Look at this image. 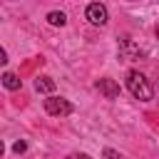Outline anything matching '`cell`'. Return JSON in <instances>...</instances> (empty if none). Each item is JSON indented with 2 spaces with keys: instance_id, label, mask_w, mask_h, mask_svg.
<instances>
[{
  "instance_id": "6da1fadb",
  "label": "cell",
  "mask_w": 159,
  "mask_h": 159,
  "mask_svg": "<svg viewBox=\"0 0 159 159\" xmlns=\"http://www.w3.org/2000/svg\"><path fill=\"white\" fill-rule=\"evenodd\" d=\"M127 87H129V92L137 97V99H142V102H149L152 97H154V89H152V84L147 82V77L142 75V72H127Z\"/></svg>"
},
{
  "instance_id": "7a4b0ae2",
  "label": "cell",
  "mask_w": 159,
  "mask_h": 159,
  "mask_svg": "<svg viewBox=\"0 0 159 159\" xmlns=\"http://www.w3.org/2000/svg\"><path fill=\"white\" fill-rule=\"evenodd\" d=\"M45 112L47 114H52V117H67V114H72V104L65 99V97H47L45 99Z\"/></svg>"
},
{
  "instance_id": "3957f363",
  "label": "cell",
  "mask_w": 159,
  "mask_h": 159,
  "mask_svg": "<svg viewBox=\"0 0 159 159\" xmlns=\"http://www.w3.org/2000/svg\"><path fill=\"white\" fill-rule=\"evenodd\" d=\"M87 20H89L92 25H104V22H107V7H104L102 2L87 5Z\"/></svg>"
},
{
  "instance_id": "277c9868",
  "label": "cell",
  "mask_w": 159,
  "mask_h": 159,
  "mask_svg": "<svg viewBox=\"0 0 159 159\" xmlns=\"http://www.w3.org/2000/svg\"><path fill=\"white\" fill-rule=\"evenodd\" d=\"M97 89H99L107 99H117V97H119V84H117L112 77H102V80L97 82Z\"/></svg>"
},
{
  "instance_id": "5b68a950",
  "label": "cell",
  "mask_w": 159,
  "mask_h": 159,
  "mask_svg": "<svg viewBox=\"0 0 159 159\" xmlns=\"http://www.w3.org/2000/svg\"><path fill=\"white\" fill-rule=\"evenodd\" d=\"M119 55L122 57H127V60H132V57H139V47L129 40V37H124L122 42H119Z\"/></svg>"
},
{
  "instance_id": "8992f818",
  "label": "cell",
  "mask_w": 159,
  "mask_h": 159,
  "mask_svg": "<svg viewBox=\"0 0 159 159\" xmlns=\"http://www.w3.org/2000/svg\"><path fill=\"white\" fill-rule=\"evenodd\" d=\"M35 89L42 92V94H50V97H52V92H55V80L47 77V75H42V77L35 80Z\"/></svg>"
},
{
  "instance_id": "52a82bcc",
  "label": "cell",
  "mask_w": 159,
  "mask_h": 159,
  "mask_svg": "<svg viewBox=\"0 0 159 159\" xmlns=\"http://www.w3.org/2000/svg\"><path fill=\"white\" fill-rule=\"evenodd\" d=\"M2 84H5V89H20V80L12 72H5L2 75Z\"/></svg>"
},
{
  "instance_id": "ba28073f",
  "label": "cell",
  "mask_w": 159,
  "mask_h": 159,
  "mask_svg": "<svg viewBox=\"0 0 159 159\" xmlns=\"http://www.w3.org/2000/svg\"><path fill=\"white\" fill-rule=\"evenodd\" d=\"M47 22H50V25H55V27H57V25L62 27V25L67 22V17H65V12H57V10H55V12H50V15H47Z\"/></svg>"
},
{
  "instance_id": "9c48e42d",
  "label": "cell",
  "mask_w": 159,
  "mask_h": 159,
  "mask_svg": "<svg viewBox=\"0 0 159 159\" xmlns=\"http://www.w3.org/2000/svg\"><path fill=\"white\" fill-rule=\"evenodd\" d=\"M104 159H119V154L114 149H104Z\"/></svg>"
},
{
  "instance_id": "30bf717a",
  "label": "cell",
  "mask_w": 159,
  "mask_h": 159,
  "mask_svg": "<svg viewBox=\"0 0 159 159\" xmlns=\"http://www.w3.org/2000/svg\"><path fill=\"white\" fill-rule=\"evenodd\" d=\"M12 149L20 154V152H25V149H27V144H25V142H15V147H12Z\"/></svg>"
},
{
  "instance_id": "8fae6325",
  "label": "cell",
  "mask_w": 159,
  "mask_h": 159,
  "mask_svg": "<svg viewBox=\"0 0 159 159\" xmlns=\"http://www.w3.org/2000/svg\"><path fill=\"white\" fill-rule=\"evenodd\" d=\"M70 159H92L89 154H75V157H70Z\"/></svg>"
},
{
  "instance_id": "7c38bea8",
  "label": "cell",
  "mask_w": 159,
  "mask_h": 159,
  "mask_svg": "<svg viewBox=\"0 0 159 159\" xmlns=\"http://www.w3.org/2000/svg\"><path fill=\"white\" fill-rule=\"evenodd\" d=\"M157 35H159V27H157Z\"/></svg>"
}]
</instances>
